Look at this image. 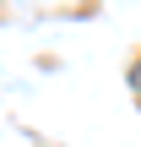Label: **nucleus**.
Instances as JSON below:
<instances>
[]
</instances>
